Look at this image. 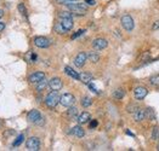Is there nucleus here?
Segmentation results:
<instances>
[{
    "instance_id": "1",
    "label": "nucleus",
    "mask_w": 159,
    "mask_h": 151,
    "mask_svg": "<svg viewBox=\"0 0 159 151\" xmlns=\"http://www.w3.org/2000/svg\"><path fill=\"white\" fill-rule=\"evenodd\" d=\"M67 7L70 12L78 15V16H84L88 11V5L83 4V2H72V4H67Z\"/></svg>"
},
{
    "instance_id": "2",
    "label": "nucleus",
    "mask_w": 159,
    "mask_h": 151,
    "mask_svg": "<svg viewBox=\"0 0 159 151\" xmlns=\"http://www.w3.org/2000/svg\"><path fill=\"white\" fill-rule=\"evenodd\" d=\"M58 103H60V96H58L57 91L50 92V93L46 96V98H45V104H46V107L50 108V109L56 108V105H57Z\"/></svg>"
},
{
    "instance_id": "3",
    "label": "nucleus",
    "mask_w": 159,
    "mask_h": 151,
    "mask_svg": "<svg viewBox=\"0 0 159 151\" xmlns=\"http://www.w3.org/2000/svg\"><path fill=\"white\" fill-rule=\"evenodd\" d=\"M28 120H29L30 122H34V124H44V119H43L41 114H40L38 110H30V111L28 112Z\"/></svg>"
},
{
    "instance_id": "4",
    "label": "nucleus",
    "mask_w": 159,
    "mask_h": 151,
    "mask_svg": "<svg viewBox=\"0 0 159 151\" xmlns=\"http://www.w3.org/2000/svg\"><path fill=\"white\" fill-rule=\"evenodd\" d=\"M120 23H121V26L123 28L125 29V30H128V31H131L135 27V23H134V19L131 16H129V15H126V16H123L121 17V19H120Z\"/></svg>"
},
{
    "instance_id": "5",
    "label": "nucleus",
    "mask_w": 159,
    "mask_h": 151,
    "mask_svg": "<svg viewBox=\"0 0 159 151\" xmlns=\"http://www.w3.org/2000/svg\"><path fill=\"white\" fill-rule=\"evenodd\" d=\"M60 103H61L63 107L69 108V107H72V105L75 103V98H74L73 94H70V93H65L63 96L60 97Z\"/></svg>"
},
{
    "instance_id": "6",
    "label": "nucleus",
    "mask_w": 159,
    "mask_h": 151,
    "mask_svg": "<svg viewBox=\"0 0 159 151\" xmlns=\"http://www.w3.org/2000/svg\"><path fill=\"white\" fill-rule=\"evenodd\" d=\"M27 149L29 151H38L40 149V140L37 137H32L27 140Z\"/></svg>"
},
{
    "instance_id": "7",
    "label": "nucleus",
    "mask_w": 159,
    "mask_h": 151,
    "mask_svg": "<svg viewBox=\"0 0 159 151\" xmlns=\"http://www.w3.org/2000/svg\"><path fill=\"white\" fill-rule=\"evenodd\" d=\"M86 59H88V55L85 52H79L77 57L74 58V64L77 68H83L86 63Z\"/></svg>"
},
{
    "instance_id": "8",
    "label": "nucleus",
    "mask_w": 159,
    "mask_h": 151,
    "mask_svg": "<svg viewBox=\"0 0 159 151\" xmlns=\"http://www.w3.org/2000/svg\"><path fill=\"white\" fill-rule=\"evenodd\" d=\"M50 44H51L50 40L48 38H45V36H37L34 39V45L37 47H39V48H46V47L50 46Z\"/></svg>"
},
{
    "instance_id": "9",
    "label": "nucleus",
    "mask_w": 159,
    "mask_h": 151,
    "mask_svg": "<svg viewBox=\"0 0 159 151\" xmlns=\"http://www.w3.org/2000/svg\"><path fill=\"white\" fill-rule=\"evenodd\" d=\"M148 94V90L146 87H142V86H139L134 90V96L137 100H142Z\"/></svg>"
},
{
    "instance_id": "10",
    "label": "nucleus",
    "mask_w": 159,
    "mask_h": 151,
    "mask_svg": "<svg viewBox=\"0 0 159 151\" xmlns=\"http://www.w3.org/2000/svg\"><path fill=\"white\" fill-rule=\"evenodd\" d=\"M108 46V41L106 39H102V38H98V39H95L93 41V47L95 50L100 51V50H103Z\"/></svg>"
},
{
    "instance_id": "11",
    "label": "nucleus",
    "mask_w": 159,
    "mask_h": 151,
    "mask_svg": "<svg viewBox=\"0 0 159 151\" xmlns=\"http://www.w3.org/2000/svg\"><path fill=\"white\" fill-rule=\"evenodd\" d=\"M49 86H50V88H51L52 91H60V90L62 88L63 83H62V80H61L60 78H52V79L49 81Z\"/></svg>"
},
{
    "instance_id": "12",
    "label": "nucleus",
    "mask_w": 159,
    "mask_h": 151,
    "mask_svg": "<svg viewBox=\"0 0 159 151\" xmlns=\"http://www.w3.org/2000/svg\"><path fill=\"white\" fill-rule=\"evenodd\" d=\"M43 79H45V74L43 73V71H35V73H33L30 76H29V82L30 83H37L41 81Z\"/></svg>"
},
{
    "instance_id": "13",
    "label": "nucleus",
    "mask_w": 159,
    "mask_h": 151,
    "mask_svg": "<svg viewBox=\"0 0 159 151\" xmlns=\"http://www.w3.org/2000/svg\"><path fill=\"white\" fill-rule=\"evenodd\" d=\"M146 119V110L145 109H139L135 114H134V120L136 122H141Z\"/></svg>"
},
{
    "instance_id": "14",
    "label": "nucleus",
    "mask_w": 159,
    "mask_h": 151,
    "mask_svg": "<svg viewBox=\"0 0 159 151\" xmlns=\"http://www.w3.org/2000/svg\"><path fill=\"white\" fill-rule=\"evenodd\" d=\"M61 24H62V27L66 29L67 31L68 30H70L73 26H74V23H73V19L72 18H61V22H60Z\"/></svg>"
},
{
    "instance_id": "15",
    "label": "nucleus",
    "mask_w": 159,
    "mask_h": 151,
    "mask_svg": "<svg viewBox=\"0 0 159 151\" xmlns=\"http://www.w3.org/2000/svg\"><path fill=\"white\" fill-rule=\"evenodd\" d=\"M90 114L89 112H86V111H84V112H81L79 116H78V122L79 124H86V122H89L90 121Z\"/></svg>"
},
{
    "instance_id": "16",
    "label": "nucleus",
    "mask_w": 159,
    "mask_h": 151,
    "mask_svg": "<svg viewBox=\"0 0 159 151\" xmlns=\"http://www.w3.org/2000/svg\"><path fill=\"white\" fill-rule=\"evenodd\" d=\"M72 134L75 136L77 138H83L85 136V131L80 126H75V127L72 128Z\"/></svg>"
},
{
    "instance_id": "17",
    "label": "nucleus",
    "mask_w": 159,
    "mask_h": 151,
    "mask_svg": "<svg viewBox=\"0 0 159 151\" xmlns=\"http://www.w3.org/2000/svg\"><path fill=\"white\" fill-rule=\"evenodd\" d=\"M79 80L84 83H90L93 81V75L90 73H81L79 75Z\"/></svg>"
},
{
    "instance_id": "18",
    "label": "nucleus",
    "mask_w": 159,
    "mask_h": 151,
    "mask_svg": "<svg viewBox=\"0 0 159 151\" xmlns=\"http://www.w3.org/2000/svg\"><path fill=\"white\" fill-rule=\"evenodd\" d=\"M65 73H66L67 75H69V76H72L73 79H75V80H79V74L74 70L73 68H70V67H66L65 68Z\"/></svg>"
},
{
    "instance_id": "19",
    "label": "nucleus",
    "mask_w": 159,
    "mask_h": 151,
    "mask_svg": "<svg viewBox=\"0 0 159 151\" xmlns=\"http://www.w3.org/2000/svg\"><path fill=\"white\" fill-rule=\"evenodd\" d=\"M88 59L90 62H93V63H97L100 61V56L97 55L96 52H89L88 53Z\"/></svg>"
},
{
    "instance_id": "20",
    "label": "nucleus",
    "mask_w": 159,
    "mask_h": 151,
    "mask_svg": "<svg viewBox=\"0 0 159 151\" xmlns=\"http://www.w3.org/2000/svg\"><path fill=\"white\" fill-rule=\"evenodd\" d=\"M48 81L45 80V79H43L41 81H39V82H37V91H39V92H41V91H44L46 87H48Z\"/></svg>"
},
{
    "instance_id": "21",
    "label": "nucleus",
    "mask_w": 159,
    "mask_h": 151,
    "mask_svg": "<svg viewBox=\"0 0 159 151\" xmlns=\"http://www.w3.org/2000/svg\"><path fill=\"white\" fill-rule=\"evenodd\" d=\"M124 96H125V91H124L123 88H117V90L113 92V97H114L116 99H121Z\"/></svg>"
},
{
    "instance_id": "22",
    "label": "nucleus",
    "mask_w": 159,
    "mask_h": 151,
    "mask_svg": "<svg viewBox=\"0 0 159 151\" xmlns=\"http://www.w3.org/2000/svg\"><path fill=\"white\" fill-rule=\"evenodd\" d=\"M91 104H93L91 98H89V97H83L81 98V105H83V108H89Z\"/></svg>"
},
{
    "instance_id": "23",
    "label": "nucleus",
    "mask_w": 159,
    "mask_h": 151,
    "mask_svg": "<svg viewBox=\"0 0 159 151\" xmlns=\"http://www.w3.org/2000/svg\"><path fill=\"white\" fill-rule=\"evenodd\" d=\"M139 109H140V108H139L137 104H129V105L126 107V111L130 112V114H135Z\"/></svg>"
},
{
    "instance_id": "24",
    "label": "nucleus",
    "mask_w": 159,
    "mask_h": 151,
    "mask_svg": "<svg viewBox=\"0 0 159 151\" xmlns=\"http://www.w3.org/2000/svg\"><path fill=\"white\" fill-rule=\"evenodd\" d=\"M149 82H151L152 86H159V74H156V75L151 76Z\"/></svg>"
},
{
    "instance_id": "25",
    "label": "nucleus",
    "mask_w": 159,
    "mask_h": 151,
    "mask_svg": "<svg viewBox=\"0 0 159 151\" xmlns=\"http://www.w3.org/2000/svg\"><path fill=\"white\" fill-rule=\"evenodd\" d=\"M77 114H78V109H77V108H74L73 105L69 107V109H68V116H69V117H75Z\"/></svg>"
},
{
    "instance_id": "26",
    "label": "nucleus",
    "mask_w": 159,
    "mask_h": 151,
    "mask_svg": "<svg viewBox=\"0 0 159 151\" xmlns=\"http://www.w3.org/2000/svg\"><path fill=\"white\" fill-rule=\"evenodd\" d=\"M55 31H56V33H58V34H65L67 30L62 27V24H61V23H57V24L55 26Z\"/></svg>"
},
{
    "instance_id": "27",
    "label": "nucleus",
    "mask_w": 159,
    "mask_h": 151,
    "mask_svg": "<svg viewBox=\"0 0 159 151\" xmlns=\"http://www.w3.org/2000/svg\"><path fill=\"white\" fill-rule=\"evenodd\" d=\"M23 139H25V136L23 134H20L18 137H17V139L13 141V146H18V145H21L22 144V141H23Z\"/></svg>"
},
{
    "instance_id": "28",
    "label": "nucleus",
    "mask_w": 159,
    "mask_h": 151,
    "mask_svg": "<svg viewBox=\"0 0 159 151\" xmlns=\"http://www.w3.org/2000/svg\"><path fill=\"white\" fill-rule=\"evenodd\" d=\"M152 139L153 140H158L159 139V127H154L152 131Z\"/></svg>"
},
{
    "instance_id": "29",
    "label": "nucleus",
    "mask_w": 159,
    "mask_h": 151,
    "mask_svg": "<svg viewBox=\"0 0 159 151\" xmlns=\"http://www.w3.org/2000/svg\"><path fill=\"white\" fill-rule=\"evenodd\" d=\"M60 18H72V12H68V11H63V12H60Z\"/></svg>"
},
{
    "instance_id": "30",
    "label": "nucleus",
    "mask_w": 159,
    "mask_h": 151,
    "mask_svg": "<svg viewBox=\"0 0 159 151\" xmlns=\"http://www.w3.org/2000/svg\"><path fill=\"white\" fill-rule=\"evenodd\" d=\"M79 0H57V2L62 4V5H67V4H72V2H77Z\"/></svg>"
},
{
    "instance_id": "31",
    "label": "nucleus",
    "mask_w": 159,
    "mask_h": 151,
    "mask_svg": "<svg viewBox=\"0 0 159 151\" xmlns=\"http://www.w3.org/2000/svg\"><path fill=\"white\" fill-rule=\"evenodd\" d=\"M18 10H20V12L23 15H26V7H25V5L23 4H20L18 5Z\"/></svg>"
},
{
    "instance_id": "32",
    "label": "nucleus",
    "mask_w": 159,
    "mask_h": 151,
    "mask_svg": "<svg viewBox=\"0 0 159 151\" xmlns=\"http://www.w3.org/2000/svg\"><path fill=\"white\" fill-rule=\"evenodd\" d=\"M83 33H85V30H78L75 34H73V35H72V39H75V38H78V36H80Z\"/></svg>"
},
{
    "instance_id": "33",
    "label": "nucleus",
    "mask_w": 159,
    "mask_h": 151,
    "mask_svg": "<svg viewBox=\"0 0 159 151\" xmlns=\"http://www.w3.org/2000/svg\"><path fill=\"white\" fill-rule=\"evenodd\" d=\"M152 30H159V21H156L152 26Z\"/></svg>"
},
{
    "instance_id": "34",
    "label": "nucleus",
    "mask_w": 159,
    "mask_h": 151,
    "mask_svg": "<svg viewBox=\"0 0 159 151\" xmlns=\"http://www.w3.org/2000/svg\"><path fill=\"white\" fill-rule=\"evenodd\" d=\"M88 85H89V87H90V90H93V92H95V93H98V91H97V88H96V87L93 86V83L90 82V83H88Z\"/></svg>"
},
{
    "instance_id": "35",
    "label": "nucleus",
    "mask_w": 159,
    "mask_h": 151,
    "mask_svg": "<svg viewBox=\"0 0 159 151\" xmlns=\"http://www.w3.org/2000/svg\"><path fill=\"white\" fill-rule=\"evenodd\" d=\"M97 124H98V122H97L96 120H93V121H91V124H90V128L93 129V128H95V127H97Z\"/></svg>"
},
{
    "instance_id": "36",
    "label": "nucleus",
    "mask_w": 159,
    "mask_h": 151,
    "mask_svg": "<svg viewBox=\"0 0 159 151\" xmlns=\"http://www.w3.org/2000/svg\"><path fill=\"white\" fill-rule=\"evenodd\" d=\"M85 2H86V4H89V5H91V6H93V5L96 4V1H95V0H85Z\"/></svg>"
},
{
    "instance_id": "37",
    "label": "nucleus",
    "mask_w": 159,
    "mask_h": 151,
    "mask_svg": "<svg viewBox=\"0 0 159 151\" xmlns=\"http://www.w3.org/2000/svg\"><path fill=\"white\" fill-rule=\"evenodd\" d=\"M5 29V23L4 22H0V31H2Z\"/></svg>"
},
{
    "instance_id": "38",
    "label": "nucleus",
    "mask_w": 159,
    "mask_h": 151,
    "mask_svg": "<svg viewBox=\"0 0 159 151\" xmlns=\"http://www.w3.org/2000/svg\"><path fill=\"white\" fill-rule=\"evenodd\" d=\"M2 16H4V11H2V10H1V9H0V18H1V17H2Z\"/></svg>"
},
{
    "instance_id": "39",
    "label": "nucleus",
    "mask_w": 159,
    "mask_h": 151,
    "mask_svg": "<svg viewBox=\"0 0 159 151\" xmlns=\"http://www.w3.org/2000/svg\"><path fill=\"white\" fill-rule=\"evenodd\" d=\"M158 151H159V145H158Z\"/></svg>"
}]
</instances>
